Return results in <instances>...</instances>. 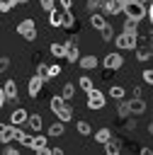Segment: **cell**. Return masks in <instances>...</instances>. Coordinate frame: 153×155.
I'll return each instance as SVG.
<instances>
[{"label":"cell","mask_w":153,"mask_h":155,"mask_svg":"<svg viewBox=\"0 0 153 155\" xmlns=\"http://www.w3.org/2000/svg\"><path fill=\"white\" fill-rule=\"evenodd\" d=\"M124 15L141 22L146 17V2H141V0H124Z\"/></svg>","instance_id":"1"},{"label":"cell","mask_w":153,"mask_h":155,"mask_svg":"<svg viewBox=\"0 0 153 155\" xmlns=\"http://www.w3.org/2000/svg\"><path fill=\"white\" fill-rule=\"evenodd\" d=\"M114 44H117V48L119 51H126V48H136L138 46V36H136V31H121L119 36H114Z\"/></svg>","instance_id":"2"},{"label":"cell","mask_w":153,"mask_h":155,"mask_svg":"<svg viewBox=\"0 0 153 155\" xmlns=\"http://www.w3.org/2000/svg\"><path fill=\"white\" fill-rule=\"evenodd\" d=\"M17 34H19L24 41H34V39H36V22H34L32 17L22 19V22L17 24Z\"/></svg>","instance_id":"3"},{"label":"cell","mask_w":153,"mask_h":155,"mask_svg":"<svg viewBox=\"0 0 153 155\" xmlns=\"http://www.w3.org/2000/svg\"><path fill=\"white\" fill-rule=\"evenodd\" d=\"M87 107H90V109H102V107H104V94L92 87V90L87 92Z\"/></svg>","instance_id":"4"},{"label":"cell","mask_w":153,"mask_h":155,"mask_svg":"<svg viewBox=\"0 0 153 155\" xmlns=\"http://www.w3.org/2000/svg\"><path fill=\"white\" fill-rule=\"evenodd\" d=\"M121 63H124V58L119 53H107L104 56V68L107 70H117V68H121Z\"/></svg>","instance_id":"5"},{"label":"cell","mask_w":153,"mask_h":155,"mask_svg":"<svg viewBox=\"0 0 153 155\" xmlns=\"http://www.w3.org/2000/svg\"><path fill=\"white\" fill-rule=\"evenodd\" d=\"M100 5H104V10H107L109 15L124 12V0H100Z\"/></svg>","instance_id":"6"},{"label":"cell","mask_w":153,"mask_h":155,"mask_svg":"<svg viewBox=\"0 0 153 155\" xmlns=\"http://www.w3.org/2000/svg\"><path fill=\"white\" fill-rule=\"evenodd\" d=\"M66 61H68V63L80 61V51H78V46H75V41H68V44H66Z\"/></svg>","instance_id":"7"},{"label":"cell","mask_w":153,"mask_h":155,"mask_svg":"<svg viewBox=\"0 0 153 155\" xmlns=\"http://www.w3.org/2000/svg\"><path fill=\"white\" fill-rule=\"evenodd\" d=\"M41 87H44V78H39V75H34L32 80H29V94L36 99L39 97V92H41Z\"/></svg>","instance_id":"8"},{"label":"cell","mask_w":153,"mask_h":155,"mask_svg":"<svg viewBox=\"0 0 153 155\" xmlns=\"http://www.w3.org/2000/svg\"><path fill=\"white\" fill-rule=\"evenodd\" d=\"M129 111H131V114H143V111H146V102H143L141 97H131V99H129Z\"/></svg>","instance_id":"9"},{"label":"cell","mask_w":153,"mask_h":155,"mask_svg":"<svg viewBox=\"0 0 153 155\" xmlns=\"http://www.w3.org/2000/svg\"><path fill=\"white\" fill-rule=\"evenodd\" d=\"M63 12H66V10H56V7H53V10L49 12V24H51V27H63Z\"/></svg>","instance_id":"10"},{"label":"cell","mask_w":153,"mask_h":155,"mask_svg":"<svg viewBox=\"0 0 153 155\" xmlns=\"http://www.w3.org/2000/svg\"><path fill=\"white\" fill-rule=\"evenodd\" d=\"M27 116H29V114H27V111H24L22 107H17V109H15L12 114H10V124H15V126H19L22 121H27Z\"/></svg>","instance_id":"11"},{"label":"cell","mask_w":153,"mask_h":155,"mask_svg":"<svg viewBox=\"0 0 153 155\" xmlns=\"http://www.w3.org/2000/svg\"><path fill=\"white\" fill-rule=\"evenodd\" d=\"M63 29H68V31H75V29H78V19H75L68 10L63 12Z\"/></svg>","instance_id":"12"},{"label":"cell","mask_w":153,"mask_h":155,"mask_svg":"<svg viewBox=\"0 0 153 155\" xmlns=\"http://www.w3.org/2000/svg\"><path fill=\"white\" fill-rule=\"evenodd\" d=\"M2 90H5V97H7V99H17V82H15V80H7Z\"/></svg>","instance_id":"13"},{"label":"cell","mask_w":153,"mask_h":155,"mask_svg":"<svg viewBox=\"0 0 153 155\" xmlns=\"http://www.w3.org/2000/svg\"><path fill=\"white\" fill-rule=\"evenodd\" d=\"M56 116H58V121H63V124H66V121H70V119H73V109H70L68 104H63V107L56 111Z\"/></svg>","instance_id":"14"},{"label":"cell","mask_w":153,"mask_h":155,"mask_svg":"<svg viewBox=\"0 0 153 155\" xmlns=\"http://www.w3.org/2000/svg\"><path fill=\"white\" fill-rule=\"evenodd\" d=\"M104 150H107L109 155H119V153H121V143L114 140V138H109V140L104 143Z\"/></svg>","instance_id":"15"},{"label":"cell","mask_w":153,"mask_h":155,"mask_svg":"<svg viewBox=\"0 0 153 155\" xmlns=\"http://www.w3.org/2000/svg\"><path fill=\"white\" fill-rule=\"evenodd\" d=\"M153 56V48L151 46H136V58L138 61H148Z\"/></svg>","instance_id":"16"},{"label":"cell","mask_w":153,"mask_h":155,"mask_svg":"<svg viewBox=\"0 0 153 155\" xmlns=\"http://www.w3.org/2000/svg\"><path fill=\"white\" fill-rule=\"evenodd\" d=\"M90 24H92L95 29H102V27L107 24V19H104L100 12H92V15H90Z\"/></svg>","instance_id":"17"},{"label":"cell","mask_w":153,"mask_h":155,"mask_svg":"<svg viewBox=\"0 0 153 155\" xmlns=\"http://www.w3.org/2000/svg\"><path fill=\"white\" fill-rule=\"evenodd\" d=\"M80 68H85V70L97 68V58H95V56H85V58H80Z\"/></svg>","instance_id":"18"},{"label":"cell","mask_w":153,"mask_h":155,"mask_svg":"<svg viewBox=\"0 0 153 155\" xmlns=\"http://www.w3.org/2000/svg\"><path fill=\"white\" fill-rule=\"evenodd\" d=\"M109 138H112V131H109V128H100V131L95 133V140H97V143H107Z\"/></svg>","instance_id":"19"},{"label":"cell","mask_w":153,"mask_h":155,"mask_svg":"<svg viewBox=\"0 0 153 155\" xmlns=\"http://www.w3.org/2000/svg\"><path fill=\"white\" fill-rule=\"evenodd\" d=\"M51 53L56 58H66V44H51Z\"/></svg>","instance_id":"20"},{"label":"cell","mask_w":153,"mask_h":155,"mask_svg":"<svg viewBox=\"0 0 153 155\" xmlns=\"http://www.w3.org/2000/svg\"><path fill=\"white\" fill-rule=\"evenodd\" d=\"M36 75L44 78V80H49V78H51V68H49L46 63H39V65H36Z\"/></svg>","instance_id":"21"},{"label":"cell","mask_w":153,"mask_h":155,"mask_svg":"<svg viewBox=\"0 0 153 155\" xmlns=\"http://www.w3.org/2000/svg\"><path fill=\"white\" fill-rule=\"evenodd\" d=\"M109 97L117 99V102H121V99H124V90H121L119 85H112V87H109Z\"/></svg>","instance_id":"22"},{"label":"cell","mask_w":153,"mask_h":155,"mask_svg":"<svg viewBox=\"0 0 153 155\" xmlns=\"http://www.w3.org/2000/svg\"><path fill=\"white\" fill-rule=\"evenodd\" d=\"M27 121H29V126H32V131H41V116L36 114V116H27Z\"/></svg>","instance_id":"23"},{"label":"cell","mask_w":153,"mask_h":155,"mask_svg":"<svg viewBox=\"0 0 153 155\" xmlns=\"http://www.w3.org/2000/svg\"><path fill=\"white\" fill-rule=\"evenodd\" d=\"M61 133H63V121H56V124H51V126H49V136H53V138H56V136H61Z\"/></svg>","instance_id":"24"},{"label":"cell","mask_w":153,"mask_h":155,"mask_svg":"<svg viewBox=\"0 0 153 155\" xmlns=\"http://www.w3.org/2000/svg\"><path fill=\"white\" fill-rule=\"evenodd\" d=\"M63 104H66V99H63V97H61V94H56V97H53V99H51V111H53V114H56V111H58V109H61V107H63Z\"/></svg>","instance_id":"25"},{"label":"cell","mask_w":153,"mask_h":155,"mask_svg":"<svg viewBox=\"0 0 153 155\" xmlns=\"http://www.w3.org/2000/svg\"><path fill=\"white\" fill-rule=\"evenodd\" d=\"M124 29H126V31H138V19H131V17H126V22H124Z\"/></svg>","instance_id":"26"},{"label":"cell","mask_w":153,"mask_h":155,"mask_svg":"<svg viewBox=\"0 0 153 155\" xmlns=\"http://www.w3.org/2000/svg\"><path fill=\"white\" fill-rule=\"evenodd\" d=\"M78 133H80V136H90V133H92L90 124H87V121H78Z\"/></svg>","instance_id":"27"},{"label":"cell","mask_w":153,"mask_h":155,"mask_svg":"<svg viewBox=\"0 0 153 155\" xmlns=\"http://www.w3.org/2000/svg\"><path fill=\"white\" fill-rule=\"evenodd\" d=\"M100 31H102V39H104V41H112V39H114V31H112V27H109V24H104Z\"/></svg>","instance_id":"28"},{"label":"cell","mask_w":153,"mask_h":155,"mask_svg":"<svg viewBox=\"0 0 153 155\" xmlns=\"http://www.w3.org/2000/svg\"><path fill=\"white\" fill-rule=\"evenodd\" d=\"M17 5V0H0V12H10Z\"/></svg>","instance_id":"29"},{"label":"cell","mask_w":153,"mask_h":155,"mask_svg":"<svg viewBox=\"0 0 153 155\" xmlns=\"http://www.w3.org/2000/svg\"><path fill=\"white\" fill-rule=\"evenodd\" d=\"M73 92H75V87H73V85H70V82H68V85H66V87H63V92H61V97H63V99H66V102H68V99H70V97H73Z\"/></svg>","instance_id":"30"},{"label":"cell","mask_w":153,"mask_h":155,"mask_svg":"<svg viewBox=\"0 0 153 155\" xmlns=\"http://www.w3.org/2000/svg\"><path fill=\"white\" fill-rule=\"evenodd\" d=\"M80 87H83L85 92H90V90H92V80H90V78H80Z\"/></svg>","instance_id":"31"},{"label":"cell","mask_w":153,"mask_h":155,"mask_svg":"<svg viewBox=\"0 0 153 155\" xmlns=\"http://www.w3.org/2000/svg\"><path fill=\"white\" fill-rule=\"evenodd\" d=\"M7 68H10V58L7 56H0V73H5Z\"/></svg>","instance_id":"32"},{"label":"cell","mask_w":153,"mask_h":155,"mask_svg":"<svg viewBox=\"0 0 153 155\" xmlns=\"http://www.w3.org/2000/svg\"><path fill=\"white\" fill-rule=\"evenodd\" d=\"M143 82L146 85H153V70H143Z\"/></svg>","instance_id":"33"},{"label":"cell","mask_w":153,"mask_h":155,"mask_svg":"<svg viewBox=\"0 0 153 155\" xmlns=\"http://www.w3.org/2000/svg\"><path fill=\"white\" fill-rule=\"evenodd\" d=\"M41 7H44V10H49V12H51V10H53V7H56V0H41Z\"/></svg>","instance_id":"34"},{"label":"cell","mask_w":153,"mask_h":155,"mask_svg":"<svg viewBox=\"0 0 153 155\" xmlns=\"http://www.w3.org/2000/svg\"><path fill=\"white\" fill-rule=\"evenodd\" d=\"M49 68H51V78H56V75L61 73V63H51Z\"/></svg>","instance_id":"35"},{"label":"cell","mask_w":153,"mask_h":155,"mask_svg":"<svg viewBox=\"0 0 153 155\" xmlns=\"http://www.w3.org/2000/svg\"><path fill=\"white\" fill-rule=\"evenodd\" d=\"M119 114L121 116H129L131 111H129V102H121V107H119Z\"/></svg>","instance_id":"36"},{"label":"cell","mask_w":153,"mask_h":155,"mask_svg":"<svg viewBox=\"0 0 153 155\" xmlns=\"http://www.w3.org/2000/svg\"><path fill=\"white\" fill-rule=\"evenodd\" d=\"M5 155H17V148H12V145H5Z\"/></svg>","instance_id":"37"},{"label":"cell","mask_w":153,"mask_h":155,"mask_svg":"<svg viewBox=\"0 0 153 155\" xmlns=\"http://www.w3.org/2000/svg\"><path fill=\"white\" fill-rule=\"evenodd\" d=\"M61 7H63V10H70V7H73V0H61Z\"/></svg>","instance_id":"38"},{"label":"cell","mask_w":153,"mask_h":155,"mask_svg":"<svg viewBox=\"0 0 153 155\" xmlns=\"http://www.w3.org/2000/svg\"><path fill=\"white\" fill-rule=\"evenodd\" d=\"M85 2H87V7H90V10H95V7L100 5V0H85Z\"/></svg>","instance_id":"39"},{"label":"cell","mask_w":153,"mask_h":155,"mask_svg":"<svg viewBox=\"0 0 153 155\" xmlns=\"http://www.w3.org/2000/svg\"><path fill=\"white\" fill-rule=\"evenodd\" d=\"M146 15H148V19L153 22V0H151V5H148V10H146Z\"/></svg>","instance_id":"40"},{"label":"cell","mask_w":153,"mask_h":155,"mask_svg":"<svg viewBox=\"0 0 153 155\" xmlns=\"http://www.w3.org/2000/svg\"><path fill=\"white\" fill-rule=\"evenodd\" d=\"M7 102V97H5V90H0V109H2V104Z\"/></svg>","instance_id":"41"},{"label":"cell","mask_w":153,"mask_h":155,"mask_svg":"<svg viewBox=\"0 0 153 155\" xmlns=\"http://www.w3.org/2000/svg\"><path fill=\"white\" fill-rule=\"evenodd\" d=\"M148 46H151V48H153V31H151V34H148Z\"/></svg>","instance_id":"42"},{"label":"cell","mask_w":153,"mask_h":155,"mask_svg":"<svg viewBox=\"0 0 153 155\" xmlns=\"http://www.w3.org/2000/svg\"><path fill=\"white\" fill-rule=\"evenodd\" d=\"M24 2H29V0H17V5H24Z\"/></svg>","instance_id":"43"},{"label":"cell","mask_w":153,"mask_h":155,"mask_svg":"<svg viewBox=\"0 0 153 155\" xmlns=\"http://www.w3.org/2000/svg\"><path fill=\"white\" fill-rule=\"evenodd\" d=\"M148 131H151V136H153V124H151V126H148Z\"/></svg>","instance_id":"44"},{"label":"cell","mask_w":153,"mask_h":155,"mask_svg":"<svg viewBox=\"0 0 153 155\" xmlns=\"http://www.w3.org/2000/svg\"><path fill=\"white\" fill-rule=\"evenodd\" d=\"M141 2H151V0H141Z\"/></svg>","instance_id":"45"}]
</instances>
